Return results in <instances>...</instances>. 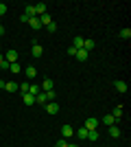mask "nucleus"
<instances>
[{
	"label": "nucleus",
	"mask_w": 131,
	"mask_h": 147,
	"mask_svg": "<svg viewBox=\"0 0 131 147\" xmlns=\"http://www.w3.org/2000/svg\"><path fill=\"white\" fill-rule=\"evenodd\" d=\"M61 136H63V138H66V141H68L70 136H74V127H72L70 123H66V125H61Z\"/></svg>",
	"instance_id": "1"
},
{
	"label": "nucleus",
	"mask_w": 131,
	"mask_h": 147,
	"mask_svg": "<svg viewBox=\"0 0 131 147\" xmlns=\"http://www.w3.org/2000/svg\"><path fill=\"white\" fill-rule=\"evenodd\" d=\"M18 59H20V55H18V51H15V49L7 51V55H5V61H9V64H15Z\"/></svg>",
	"instance_id": "2"
},
{
	"label": "nucleus",
	"mask_w": 131,
	"mask_h": 147,
	"mask_svg": "<svg viewBox=\"0 0 131 147\" xmlns=\"http://www.w3.org/2000/svg\"><path fill=\"white\" fill-rule=\"evenodd\" d=\"M44 110L48 112V114H57V112H59V105H57V101H48V103L44 105Z\"/></svg>",
	"instance_id": "3"
},
{
	"label": "nucleus",
	"mask_w": 131,
	"mask_h": 147,
	"mask_svg": "<svg viewBox=\"0 0 131 147\" xmlns=\"http://www.w3.org/2000/svg\"><path fill=\"white\" fill-rule=\"evenodd\" d=\"M98 119H94V117H90V119H85V125H83V127H85V129H96V127H98Z\"/></svg>",
	"instance_id": "4"
},
{
	"label": "nucleus",
	"mask_w": 131,
	"mask_h": 147,
	"mask_svg": "<svg viewBox=\"0 0 131 147\" xmlns=\"http://www.w3.org/2000/svg\"><path fill=\"white\" fill-rule=\"evenodd\" d=\"M42 88H44V92H50V90H55V81L50 79V77H46V79L42 81Z\"/></svg>",
	"instance_id": "5"
},
{
	"label": "nucleus",
	"mask_w": 131,
	"mask_h": 147,
	"mask_svg": "<svg viewBox=\"0 0 131 147\" xmlns=\"http://www.w3.org/2000/svg\"><path fill=\"white\" fill-rule=\"evenodd\" d=\"M24 75H26V79H35V77H37V68H35V66H26Z\"/></svg>",
	"instance_id": "6"
},
{
	"label": "nucleus",
	"mask_w": 131,
	"mask_h": 147,
	"mask_svg": "<svg viewBox=\"0 0 131 147\" xmlns=\"http://www.w3.org/2000/svg\"><path fill=\"white\" fill-rule=\"evenodd\" d=\"M114 88H116V90H118L120 94H125V92H127V84H125V81H120V79H116V81H114Z\"/></svg>",
	"instance_id": "7"
},
{
	"label": "nucleus",
	"mask_w": 131,
	"mask_h": 147,
	"mask_svg": "<svg viewBox=\"0 0 131 147\" xmlns=\"http://www.w3.org/2000/svg\"><path fill=\"white\" fill-rule=\"evenodd\" d=\"M29 26H31L33 31L42 29V24H39V18H37V16H33V18H29Z\"/></svg>",
	"instance_id": "8"
},
{
	"label": "nucleus",
	"mask_w": 131,
	"mask_h": 147,
	"mask_svg": "<svg viewBox=\"0 0 131 147\" xmlns=\"http://www.w3.org/2000/svg\"><path fill=\"white\" fill-rule=\"evenodd\" d=\"M22 103H24V105H35V97L26 92V94H22Z\"/></svg>",
	"instance_id": "9"
},
{
	"label": "nucleus",
	"mask_w": 131,
	"mask_h": 147,
	"mask_svg": "<svg viewBox=\"0 0 131 147\" xmlns=\"http://www.w3.org/2000/svg\"><path fill=\"white\" fill-rule=\"evenodd\" d=\"M87 55H90V53H87V51H83V49H76V53H74V57H76L79 61H85Z\"/></svg>",
	"instance_id": "10"
},
{
	"label": "nucleus",
	"mask_w": 131,
	"mask_h": 147,
	"mask_svg": "<svg viewBox=\"0 0 131 147\" xmlns=\"http://www.w3.org/2000/svg\"><path fill=\"white\" fill-rule=\"evenodd\" d=\"M35 103H39L42 108H44L46 103H48V99H46V92H39L37 97H35Z\"/></svg>",
	"instance_id": "11"
},
{
	"label": "nucleus",
	"mask_w": 131,
	"mask_h": 147,
	"mask_svg": "<svg viewBox=\"0 0 131 147\" xmlns=\"http://www.w3.org/2000/svg\"><path fill=\"white\" fill-rule=\"evenodd\" d=\"M107 132H109V136H112V138H118V136H120V127H118V125H109V129H107Z\"/></svg>",
	"instance_id": "12"
},
{
	"label": "nucleus",
	"mask_w": 131,
	"mask_h": 147,
	"mask_svg": "<svg viewBox=\"0 0 131 147\" xmlns=\"http://www.w3.org/2000/svg\"><path fill=\"white\" fill-rule=\"evenodd\" d=\"M31 53H33V57H42V55H44V49L39 46V44H33Z\"/></svg>",
	"instance_id": "13"
},
{
	"label": "nucleus",
	"mask_w": 131,
	"mask_h": 147,
	"mask_svg": "<svg viewBox=\"0 0 131 147\" xmlns=\"http://www.w3.org/2000/svg\"><path fill=\"white\" fill-rule=\"evenodd\" d=\"M50 22H53V18H50V16H48V11L44 13V16H39V24H42V26L50 24Z\"/></svg>",
	"instance_id": "14"
},
{
	"label": "nucleus",
	"mask_w": 131,
	"mask_h": 147,
	"mask_svg": "<svg viewBox=\"0 0 131 147\" xmlns=\"http://www.w3.org/2000/svg\"><path fill=\"white\" fill-rule=\"evenodd\" d=\"M5 90L7 92H18V84H15V81H7V84H5Z\"/></svg>",
	"instance_id": "15"
},
{
	"label": "nucleus",
	"mask_w": 131,
	"mask_h": 147,
	"mask_svg": "<svg viewBox=\"0 0 131 147\" xmlns=\"http://www.w3.org/2000/svg\"><path fill=\"white\" fill-rule=\"evenodd\" d=\"M74 134H76V138L85 141V138H87V129L85 127H79V129H74Z\"/></svg>",
	"instance_id": "16"
},
{
	"label": "nucleus",
	"mask_w": 131,
	"mask_h": 147,
	"mask_svg": "<svg viewBox=\"0 0 131 147\" xmlns=\"http://www.w3.org/2000/svg\"><path fill=\"white\" fill-rule=\"evenodd\" d=\"M85 141H98V132H96V129H87V138Z\"/></svg>",
	"instance_id": "17"
},
{
	"label": "nucleus",
	"mask_w": 131,
	"mask_h": 147,
	"mask_svg": "<svg viewBox=\"0 0 131 147\" xmlns=\"http://www.w3.org/2000/svg\"><path fill=\"white\" fill-rule=\"evenodd\" d=\"M44 13H46V5H44V2H39V5H35V16H44Z\"/></svg>",
	"instance_id": "18"
},
{
	"label": "nucleus",
	"mask_w": 131,
	"mask_h": 147,
	"mask_svg": "<svg viewBox=\"0 0 131 147\" xmlns=\"http://www.w3.org/2000/svg\"><path fill=\"white\" fill-rule=\"evenodd\" d=\"M103 123H105L107 127H109V125H116V119H114L112 114H105V117H103Z\"/></svg>",
	"instance_id": "19"
},
{
	"label": "nucleus",
	"mask_w": 131,
	"mask_h": 147,
	"mask_svg": "<svg viewBox=\"0 0 131 147\" xmlns=\"http://www.w3.org/2000/svg\"><path fill=\"white\" fill-rule=\"evenodd\" d=\"M122 112H125V110H122V105H118V108H114V112H112V117L116 119V121H118V119L122 117Z\"/></svg>",
	"instance_id": "20"
},
{
	"label": "nucleus",
	"mask_w": 131,
	"mask_h": 147,
	"mask_svg": "<svg viewBox=\"0 0 131 147\" xmlns=\"http://www.w3.org/2000/svg\"><path fill=\"white\" fill-rule=\"evenodd\" d=\"M24 13L29 16V18H33V16H35V5H26L24 7Z\"/></svg>",
	"instance_id": "21"
},
{
	"label": "nucleus",
	"mask_w": 131,
	"mask_h": 147,
	"mask_svg": "<svg viewBox=\"0 0 131 147\" xmlns=\"http://www.w3.org/2000/svg\"><path fill=\"white\" fill-rule=\"evenodd\" d=\"M9 70H11L13 75H20V73H22V66H20L18 61H15V64H11V66H9Z\"/></svg>",
	"instance_id": "22"
},
{
	"label": "nucleus",
	"mask_w": 131,
	"mask_h": 147,
	"mask_svg": "<svg viewBox=\"0 0 131 147\" xmlns=\"http://www.w3.org/2000/svg\"><path fill=\"white\" fill-rule=\"evenodd\" d=\"M92 49H94V42H92V40H83V51H87V53H90Z\"/></svg>",
	"instance_id": "23"
},
{
	"label": "nucleus",
	"mask_w": 131,
	"mask_h": 147,
	"mask_svg": "<svg viewBox=\"0 0 131 147\" xmlns=\"http://www.w3.org/2000/svg\"><path fill=\"white\" fill-rule=\"evenodd\" d=\"M29 94H33V97H37V94H39V86H37V84H31V88H29Z\"/></svg>",
	"instance_id": "24"
},
{
	"label": "nucleus",
	"mask_w": 131,
	"mask_h": 147,
	"mask_svg": "<svg viewBox=\"0 0 131 147\" xmlns=\"http://www.w3.org/2000/svg\"><path fill=\"white\" fill-rule=\"evenodd\" d=\"M74 49H83V37L81 35H74V44H72Z\"/></svg>",
	"instance_id": "25"
},
{
	"label": "nucleus",
	"mask_w": 131,
	"mask_h": 147,
	"mask_svg": "<svg viewBox=\"0 0 131 147\" xmlns=\"http://www.w3.org/2000/svg\"><path fill=\"white\" fill-rule=\"evenodd\" d=\"M29 88H31V84H29V81H22V86H18V90L22 92V94H26V92H29Z\"/></svg>",
	"instance_id": "26"
},
{
	"label": "nucleus",
	"mask_w": 131,
	"mask_h": 147,
	"mask_svg": "<svg viewBox=\"0 0 131 147\" xmlns=\"http://www.w3.org/2000/svg\"><path fill=\"white\" fill-rule=\"evenodd\" d=\"M120 37H122V40H129L131 37V29H122L120 31Z\"/></svg>",
	"instance_id": "27"
},
{
	"label": "nucleus",
	"mask_w": 131,
	"mask_h": 147,
	"mask_svg": "<svg viewBox=\"0 0 131 147\" xmlns=\"http://www.w3.org/2000/svg\"><path fill=\"white\" fill-rule=\"evenodd\" d=\"M46 99H48V101H57V92H55V90L46 92Z\"/></svg>",
	"instance_id": "28"
},
{
	"label": "nucleus",
	"mask_w": 131,
	"mask_h": 147,
	"mask_svg": "<svg viewBox=\"0 0 131 147\" xmlns=\"http://www.w3.org/2000/svg\"><path fill=\"white\" fill-rule=\"evenodd\" d=\"M66 145H68V141L61 136V138H57V145H55V147H66Z\"/></svg>",
	"instance_id": "29"
},
{
	"label": "nucleus",
	"mask_w": 131,
	"mask_h": 147,
	"mask_svg": "<svg viewBox=\"0 0 131 147\" xmlns=\"http://www.w3.org/2000/svg\"><path fill=\"white\" fill-rule=\"evenodd\" d=\"M46 29H48L50 33H55V31H57V24H55V22H50V24H46Z\"/></svg>",
	"instance_id": "30"
},
{
	"label": "nucleus",
	"mask_w": 131,
	"mask_h": 147,
	"mask_svg": "<svg viewBox=\"0 0 131 147\" xmlns=\"http://www.w3.org/2000/svg\"><path fill=\"white\" fill-rule=\"evenodd\" d=\"M7 13V5H2V2H0V16H5Z\"/></svg>",
	"instance_id": "31"
},
{
	"label": "nucleus",
	"mask_w": 131,
	"mask_h": 147,
	"mask_svg": "<svg viewBox=\"0 0 131 147\" xmlns=\"http://www.w3.org/2000/svg\"><path fill=\"white\" fill-rule=\"evenodd\" d=\"M0 35H5V26L0 24Z\"/></svg>",
	"instance_id": "32"
},
{
	"label": "nucleus",
	"mask_w": 131,
	"mask_h": 147,
	"mask_svg": "<svg viewBox=\"0 0 131 147\" xmlns=\"http://www.w3.org/2000/svg\"><path fill=\"white\" fill-rule=\"evenodd\" d=\"M5 84H7V81H2V79H0V88H5Z\"/></svg>",
	"instance_id": "33"
},
{
	"label": "nucleus",
	"mask_w": 131,
	"mask_h": 147,
	"mask_svg": "<svg viewBox=\"0 0 131 147\" xmlns=\"http://www.w3.org/2000/svg\"><path fill=\"white\" fill-rule=\"evenodd\" d=\"M2 61H5V55H2V53H0V64H2Z\"/></svg>",
	"instance_id": "34"
},
{
	"label": "nucleus",
	"mask_w": 131,
	"mask_h": 147,
	"mask_svg": "<svg viewBox=\"0 0 131 147\" xmlns=\"http://www.w3.org/2000/svg\"><path fill=\"white\" fill-rule=\"evenodd\" d=\"M66 147H76V145H70V143H68V145H66Z\"/></svg>",
	"instance_id": "35"
},
{
	"label": "nucleus",
	"mask_w": 131,
	"mask_h": 147,
	"mask_svg": "<svg viewBox=\"0 0 131 147\" xmlns=\"http://www.w3.org/2000/svg\"><path fill=\"white\" fill-rule=\"evenodd\" d=\"M0 73H2V68H0Z\"/></svg>",
	"instance_id": "36"
}]
</instances>
